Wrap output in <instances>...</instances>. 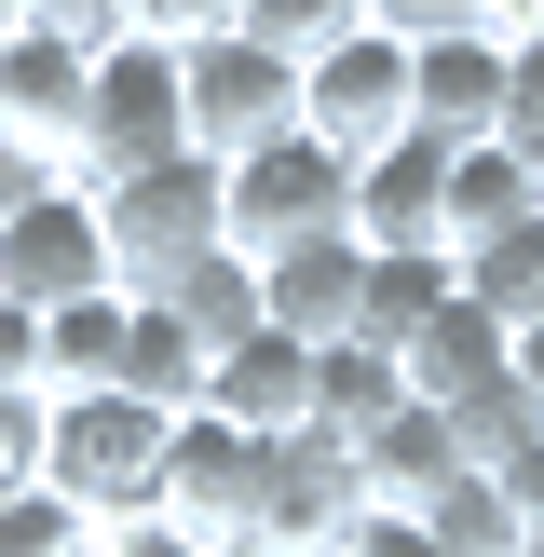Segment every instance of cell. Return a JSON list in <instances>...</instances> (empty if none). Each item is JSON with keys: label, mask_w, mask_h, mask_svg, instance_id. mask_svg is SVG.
<instances>
[{"label": "cell", "mask_w": 544, "mask_h": 557, "mask_svg": "<svg viewBox=\"0 0 544 557\" xmlns=\"http://www.w3.org/2000/svg\"><path fill=\"white\" fill-rule=\"evenodd\" d=\"M381 41H449V27H477V0H368Z\"/></svg>", "instance_id": "28"}, {"label": "cell", "mask_w": 544, "mask_h": 557, "mask_svg": "<svg viewBox=\"0 0 544 557\" xmlns=\"http://www.w3.org/2000/svg\"><path fill=\"white\" fill-rule=\"evenodd\" d=\"M82 96H96V54H69L54 27H14V41H0V136H14L27 163H54V177H69Z\"/></svg>", "instance_id": "10"}, {"label": "cell", "mask_w": 544, "mask_h": 557, "mask_svg": "<svg viewBox=\"0 0 544 557\" xmlns=\"http://www.w3.org/2000/svg\"><path fill=\"white\" fill-rule=\"evenodd\" d=\"M435 205H449V150L435 136H395V150L354 163V245H449Z\"/></svg>", "instance_id": "14"}, {"label": "cell", "mask_w": 544, "mask_h": 557, "mask_svg": "<svg viewBox=\"0 0 544 557\" xmlns=\"http://www.w3.org/2000/svg\"><path fill=\"white\" fill-rule=\"evenodd\" d=\"M232 27H245V41H272L286 69H313L326 41H354V27H368V0H232Z\"/></svg>", "instance_id": "24"}, {"label": "cell", "mask_w": 544, "mask_h": 557, "mask_svg": "<svg viewBox=\"0 0 544 557\" xmlns=\"http://www.w3.org/2000/svg\"><path fill=\"white\" fill-rule=\"evenodd\" d=\"M259 435H232L218 422V408H190L177 435H163V517H177V531H205V544H232L245 517H259Z\"/></svg>", "instance_id": "9"}, {"label": "cell", "mask_w": 544, "mask_h": 557, "mask_svg": "<svg viewBox=\"0 0 544 557\" xmlns=\"http://www.w3.org/2000/svg\"><path fill=\"white\" fill-rule=\"evenodd\" d=\"M41 476V395H0V490Z\"/></svg>", "instance_id": "29"}, {"label": "cell", "mask_w": 544, "mask_h": 557, "mask_svg": "<svg viewBox=\"0 0 544 557\" xmlns=\"http://www.w3.org/2000/svg\"><path fill=\"white\" fill-rule=\"evenodd\" d=\"M449 476H477V462H462V435L435 422L422 395H408V408H395L381 435H354V490H368L381 517H422V504H435Z\"/></svg>", "instance_id": "13"}, {"label": "cell", "mask_w": 544, "mask_h": 557, "mask_svg": "<svg viewBox=\"0 0 544 557\" xmlns=\"http://www.w3.org/2000/svg\"><path fill=\"white\" fill-rule=\"evenodd\" d=\"M490 490H504V504H517V531L544 544V435H531V449H517V462H504V476H490Z\"/></svg>", "instance_id": "33"}, {"label": "cell", "mask_w": 544, "mask_h": 557, "mask_svg": "<svg viewBox=\"0 0 544 557\" xmlns=\"http://www.w3.org/2000/svg\"><path fill=\"white\" fill-rule=\"evenodd\" d=\"M422 531H435V557H531V531H517V504L490 476H449L422 504Z\"/></svg>", "instance_id": "23"}, {"label": "cell", "mask_w": 544, "mask_h": 557, "mask_svg": "<svg viewBox=\"0 0 544 557\" xmlns=\"http://www.w3.org/2000/svg\"><path fill=\"white\" fill-rule=\"evenodd\" d=\"M109 286V218L82 177H41L14 218H0V299L14 313H69V299Z\"/></svg>", "instance_id": "5"}, {"label": "cell", "mask_w": 544, "mask_h": 557, "mask_svg": "<svg viewBox=\"0 0 544 557\" xmlns=\"http://www.w3.org/2000/svg\"><path fill=\"white\" fill-rule=\"evenodd\" d=\"M96 544H109V531L69 504V490H41V476L0 490V557H96Z\"/></svg>", "instance_id": "25"}, {"label": "cell", "mask_w": 544, "mask_h": 557, "mask_svg": "<svg viewBox=\"0 0 544 557\" xmlns=\"http://www.w3.org/2000/svg\"><path fill=\"white\" fill-rule=\"evenodd\" d=\"M477 27L490 41H544V0H477Z\"/></svg>", "instance_id": "34"}, {"label": "cell", "mask_w": 544, "mask_h": 557, "mask_svg": "<svg viewBox=\"0 0 544 557\" xmlns=\"http://www.w3.org/2000/svg\"><path fill=\"white\" fill-rule=\"evenodd\" d=\"M41 27L69 54H109V41H123V0H41Z\"/></svg>", "instance_id": "30"}, {"label": "cell", "mask_w": 544, "mask_h": 557, "mask_svg": "<svg viewBox=\"0 0 544 557\" xmlns=\"http://www.w3.org/2000/svg\"><path fill=\"white\" fill-rule=\"evenodd\" d=\"M517 218H544V177L504 150V136H477V150H449V205H435V232H449V259L462 245H490V232H517Z\"/></svg>", "instance_id": "18"}, {"label": "cell", "mask_w": 544, "mask_h": 557, "mask_svg": "<svg viewBox=\"0 0 544 557\" xmlns=\"http://www.w3.org/2000/svg\"><path fill=\"white\" fill-rule=\"evenodd\" d=\"M395 408H408V368H395V354H368V341H326L313 354V435L354 449V435H381Z\"/></svg>", "instance_id": "20"}, {"label": "cell", "mask_w": 544, "mask_h": 557, "mask_svg": "<svg viewBox=\"0 0 544 557\" xmlns=\"http://www.w3.org/2000/svg\"><path fill=\"white\" fill-rule=\"evenodd\" d=\"M41 177H54V163H27V150H14V136H0V218H14V205H27V190H41Z\"/></svg>", "instance_id": "35"}, {"label": "cell", "mask_w": 544, "mask_h": 557, "mask_svg": "<svg viewBox=\"0 0 544 557\" xmlns=\"http://www.w3.org/2000/svg\"><path fill=\"white\" fill-rule=\"evenodd\" d=\"M299 136L341 163L395 150L408 136V41H381V27H354V41H326L313 69H299Z\"/></svg>", "instance_id": "7"}, {"label": "cell", "mask_w": 544, "mask_h": 557, "mask_svg": "<svg viewBox=\"0 0 544 557\" xmlns=\"http://www.w3.org/2000/svg\"><path fill=\"white\" fill-rule=\"evenodd\" d=\"M163 408L136 395H41V490H69L96 531L123 517H163Z\"/></svg>", "instance_id": "1"}, {"label": "cell", "mask_w": 544, "mask_h": 557, "mask_svg": "<svg viewBox=\"0 0 544 557\" xmlns=\"http://www.w3.org/2000/svg\"><path fill=\"white\" fill-rule=\"evenodd\" d=\"M504 82H517V41H490V27L408 41V136H435V150L504 136Z\"/></svg>", "instance_id": "8"}, {"label": "cell", "mask_w": 544, "mask_h": 557, "mask_svg": "<svg viewBox=\"0 0 544 557\" xmlns=\"http://www.w3.org/2000/svg\"><path fill=\"white\" fill-rule=\"evenodd\" d=\"M462 299V272H449V245H368V299H354V341L368 354H408L435 313Z\"/></svg>", "instance_id": "15"}, {"label": "cell", "mask_w": 544, "mask_h": 557, "mask_svg": "<svg viewBox=\"0 0 544 557\" xmlns=\"http://www.w3.org/2000/svg\"><path fill=\"white\" fill-rule=\"evenodd\" d=\"M123 41H150V54H205V41H232V0H123Z\"/></svg>", "instance_id": "26"}, {"label": "cell", "mask_w": 544, "mask_h": 557, "mask_svg": "<svg viewBox=\"0 0 544 557\" xmlns=\"http://www.w3.org/2000/svg\"><path fill=\"white\" fill-rule=\"evenodd\" d=\"M190 150V96H177V54L150 41H109L96 54V96H82V136H69V177L109 190V177H150V163Z\"/></svg>", "instance_id": "4"}, {"label": "cell", "mask_w": 544, "mask_h": 557, "mask_svg": "<svg viewBox=\"0 0 544 557\" xmlns=\"http://www.w3.org/2000/svg\"><path fill=\"white\" fill-rule=\"evenodd\" d=\"M96 218H109V286L163 299L190 259H218V163L177 150V163H150V177H109Z\"/></svg>", "instance_id": "3"}, {"label": "cell", "mask_w": 544, "mask_h": 557, "mask_svg": "<svg viewBox=\"0 0 544 557\" xmlns=\"http://www.w3.org/2000/svg\"><path fill=\"white\" fill-rule=\"evenodd\" d=\"M14 27H41V0H0V41H14Z\"/></svg>", "instance_id": "37"}, {"label": "cell", "mask_w": 544, "mask_h": 557, "mask_svg": "<svg viewBox=\"0 0 544 557\" xmlns=\"http://www.w3.org/2000/svg\"><path fill=\"white\" fill-rule=\"evenodd\" d=\"M449 272H462V299H477V313L504 326V341H517V326H544V218H517V232L462 245Z\"/></svg>", "instance_id": "21"}, {"label": "cell", "mask_w": 544, "mask_h": 557, "mask_svg": "<svg viewBox=\"0 0 544 557\" xmlns=\"http://www.w3.org/2000/svg\"><path fill=\"white\" fill-rule=\"evenodd\" d=\"M395 368H408V395H422V408H477V395H504V381H517V368H504V326H490L477 299H449Z\"/></svg>", "instance_id": "16"}, {"label": "cell", "mask_w": 544, "mask_h": 557, "mask_svg": "<svg viewBox=\"0 0 544 557\" xmlns=\"http://www.w3.org/2000/svg\"><path fill=\"white\" fill-rule=\"evenodd\" d=\"M123 313H136L123 286H96V299H69V313H41V395H109V381H123Z\"/></svg>", "instance_id": "19"}, {"label": "cell", "mask_w": 544, "mask_h": 557, "mask_svg": "<svg viewBox=\"0 0 544 557\" xmlns=\"http://www.w3.org/2000/svg\"><path fill=\"white\" fill-rule=\"evenodd\" d=\"M504 150L544 177V41H517V82H504Z\"/></svg>", "instance_id": "27"}, {"label": "cell", "mask_w": 544, "mask_h": 557, "mask_svg": "<svg viewBox=\"0 0 544 557\" xmlns=\"http://www.w3.org/2000/svg\"><path fill=\"white\" fill-rule=\"evenodd\" d=\"M177 96H190V150L205 163H245V150H272V136H299V69L272 41H205V54H177Z\"/></svg>", "instance_id": "6"}, {"label": "cell", "mask_w": 544, "mask_h": 557, "mask_svg": "<svg viewBox=\"0 0 544 557\" xmlns=\"http://www.w3.org/2000/svg\"><path fill=\"white\" fill-rule=\"evenodd\" d=\"M205 408L232 435H313V341H286V326H259V341H232L218 354V381H205Z\"/></svg>", "instance_id": "12"}, {"label": "cell", "mask_w": 544, "mask_h": 557, "mask_svg": "<svg viewBox=\"0 0 544 557\" xmlns=\"http://www.w3.org/2000/svg\"><path fill=\"white\" fill-rule=\"evenodd\" d=\"M96 557H218V544H205V531H177V517H123Z\"/></svg>", "instance_id": "31"}, {"label": "cell", "mask_w": 544, "mask_h": 557, "mask_svg": "<svg viewBox=\"0 0 544 557\" xmlns=\"http://www.w3.org/2000/svg\"><path fill=\"white\" fill-rule=\"evenodd\" d=\"M354 299H368V245L354 232H313L286 245V259H259V326H286V341H354Z\"/></svg>", "instance_id": "11"}, {"label": "cell", "mask_w": 544, "mask_h": 557, "mask_svg": "<svg viewBox=\"0 0 544 557\" xmlns=\"http://www.w3.org/2000/svg\"><path fill=\"white\" fill-rule=\"evenodd\" d=\"M313 232H354V163L313 150V136H272V150L218 163V245L232 259H286Z\"/></svg>", "instance_id": "2"}, {"label": "cell", "mask_w": 544, "mask_h": 557, "mask_svg": "<svg viewBox=\"0 0 544 557\" xmlns=\"http://www.w3.org/2000/svg\"><path fill=\"white\" fill-rule=\"evenodd\" d=\"M0 395H41V313L0 299Z\"/></svg>", "instance_id": "32"}, {"label": "cell", "mask_w": 544, "mask_h": 557, "mask_svg": "<svg viewBox=\"0 0 544 557\" xmlns=\"http://www.w3.org/2000/svg\"><path fill=\"white\" fill-rule=\"evenodd\" d=\"M504 368H517V395L544 408V326H517V341H504Z\"/></svg>", "instance_id": "36"}, {"label": "cell", "mask_w": 544, "mask_h": 557, "mask_svg": "<svg viewBox=\"0 0 544 557\" xmlns=\"http://www.w3.org/2000/svg\"><path fill=\"white\" fill-rule=\"evenodd\" d=\"M205 381H218V354L190 341V313L136 299V313H123V381H109V395H136V408H163V422H190V408H205Z\"/></svg>", "instance_id": "17"}, {"label": "cell", "mask_w": 544, "mask_h": 557, "mask_svg": "<svg viewBox=\"0 0 544 557\" xmlns=\"http://www.w3.org/2000/svg\"><path fill=\"white\" fill-rule=\"evenodd\" d=\"M163 313H190V341H205V354L259 341V259H232V245H218V259H190L177 286H163Z\"/></svg>", "instance_id": "22"}]
</instances>
